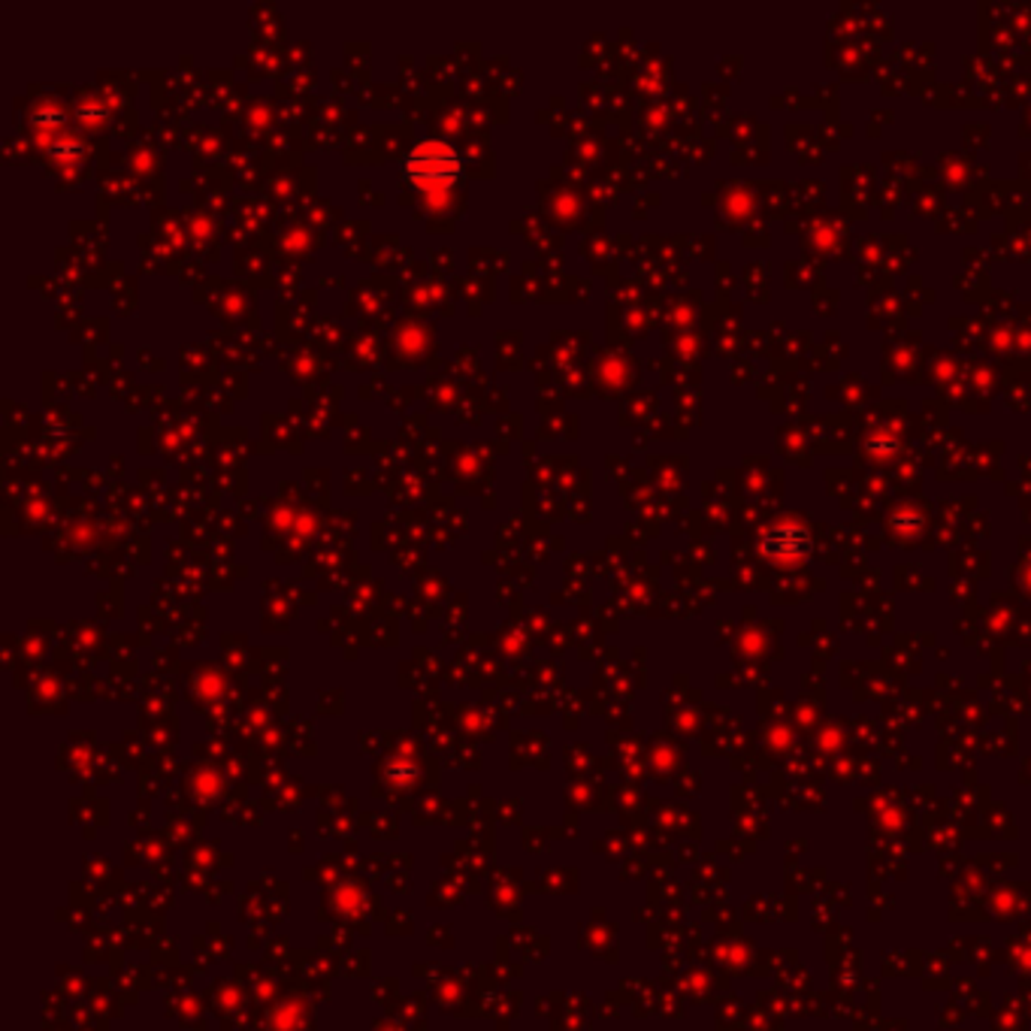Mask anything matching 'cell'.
<instances>
[{"instance_id": "cell-1", "label": "cell", "mask_w": 1031, "mask_h": 1031, "mask_svg": "<svg viewBox=\"0 0 1031 1031\" xmlns=\"http://www.w3.org/2000/svg\"><path fill=\"white\" fill-rule=\"evenodd\" d=\"M406 173L417 185H448L460 173V163L454 151L442 142H424L421 149L408 155Z\"/></svg>"}]
</instances>
